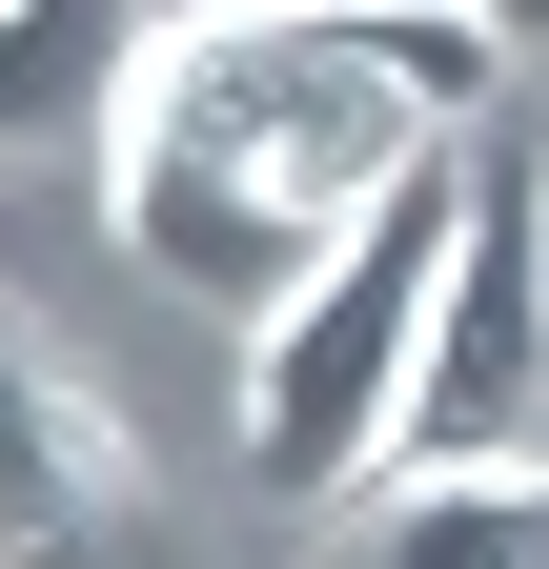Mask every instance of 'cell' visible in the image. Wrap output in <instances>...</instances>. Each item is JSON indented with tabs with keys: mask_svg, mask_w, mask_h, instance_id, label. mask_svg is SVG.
<instances>
[{
	"mask_svg": "<svg viewBox=\"0 0 549 569\" xmlns=\"http://www.w3.org/2000/svg\"><path fill=\"white\" fill-rule=\"evenodd\" d=\"M468 183L489 163H428L387 183L326 264H286L244 306V468L286 488V509H347V488L407 448V387H428V306H448V244H468Z\"/></svg>",
	"mask_w": 549,
	"mask_h": 569,
	"instance_id": "7a4b0ae2",
	"label": "cell"
},
{
	"mask_svg": "<svg viewBox=\"0 0 549 569\" xmlns=\"http://www.w3.org/2000/svg\"><path fill=\"white\" fill-rule=\"evenodd\" d=\"M509 102V21L468 0H143L102 102V224L183 306H264L387 183L468 163Z\"/></svg>",
	"mask_w": 549,
	"mask_h": 569,
	"instance_id": "6da1fadb",
	"label": "cell"
},
{
	"mask_svg": "<svg viewBox=\"0 0 549 569\" xmlns=\"http://www.w3.org/2000/svg\"><path fill=\"white\" fill-rule=\"evenodd\" d=\"M143 529V448H122L102 367L0 284V569H102Z\"/></svg>",
	"mask_w": 549,
	"mask_h": 569,
	"instance_id": "277c9868",
	"label": "cell"
},
{
	"mask_svg": "<svg viewBox=\"0 0 549 569\" xmlns=\"http://www.w3.org/2000/svg\"><path fill=\"white\" fill-rule=\"evenodd\" d=\"M529 203H549V142H529Z\"/></svg>",
	"mask_w": 549,
	"mask_h": 569,
	"instance_id": "ba28073f",
	"label": "cell"
},
{
	"mask_svg": "<svg viewBox=\"0 0 549 569\" xmlns=\"http://www.w3.org/2000/svg\"><path fill=\"white\" fill-rule=\"evenodd\" d=\"M326 569H549V448H407L326 509Z\"/></svg>",
	"mask_w": 549,
	"mask_h": 569,
	"instance_id": "5b68a950",
	"label": "cell"
},
{
	"mask_svg": "<svg viewBox=\"0 0 549 569\" xmlns=\"http://www.w3.org/2000/svg\"><path fill=\"white\" fill-rule=\"evenodd\" d=\"M0 21H21V0H0Z\"/></svg>",
	"mask_w": 549,
	"mask_h": 569,
	"instance_id": "9c48e42d",
	"label": "cell"
},
{
	"mask_svg": "<svg viewBox=\"0 0 549 569\" xmlns=\"http://www.w3.org/2000/svg\"><path fill=\"white\" fill-rule=\"evenodd\" d=\"M468 21H509V41H529V21H549V0H468Z\"/></svg>",
	"mask_w": 549,
	"mask_h": 569,
	"instance_id": "52a82bcc",
	"label": "cell"
},
{
	"mask_svg": "<svg viewBox=\"0 0 549 569\" xmlns=\"http://www.w3.org/2000/svg\"><path fill=\"white\" fill-rule=\"evenodd\" d=\"M163 21H183V0H163Z\"/></svg>",
	"mask_w": 549,
	"mask_h": 569,
	"instance_id": "30bf717a",
	"label": "cell"
},
{
	"mask_svg": "<svg viewBox=\"0 0 549 569\" xmlns=\"http://www.w3.org/2000/svg\"><path fill=\"white\" fill-rule=\"evenodd\" d=\"M407 448H549V203H529V163L468 183V244H448V306H428ZM407 448H387V468H407Z\"/></svg>",
	"mask_w": 549,
	"mask_h": 569,
	"instance_id": "3957f363",
	"label": "cell"
},
{
	"mask_svg": "<svg viewBox=\"0 0 549 569\" xmlns=\"http://www.w3.org/2000/svg\"><path fill=\"white\" fill-rule=\"evenodd\" d=\"M122 41H143V0H21V21H0V142L102 122L122 102Z\"/></svg>",
	"mask_w": 549,
	"mask_h": 569,
	"instance_id": "8992f818",
	"label": "cell"
}]
</instances>
